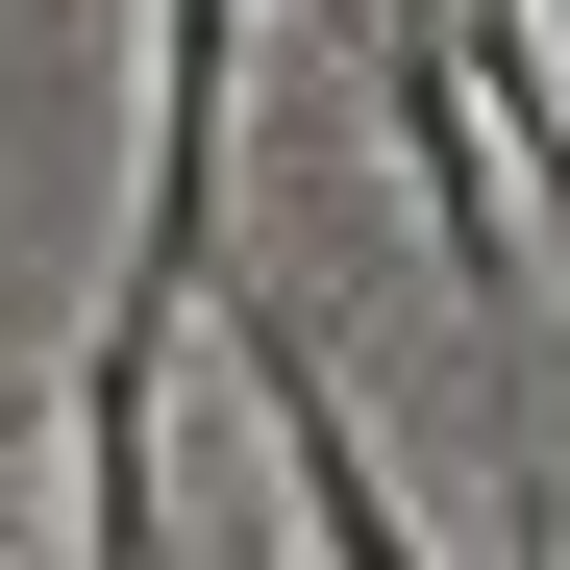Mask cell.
<instances>
[{
	"mask_svg": "<svg viewBox=\"0 0 570 570\" xmlns=\"http://www.w3.org/2000/svg\"><path fill=\"white\" fill-rule=\"evenodd\" d=\"M199 323L248 347V422H273V497H298V546H323V570H422V521H397V471H372V422H347V372H323L298 323H273L248 273H224Z\"/></svg>",
	"mask_w": 570,
	"mask_h": 570,
	"instance_id": "cell-1",
	"label": "cell"
},
{
	"mask_svg": "<svg viewBox=\"0 0 570 570\" xmlns=\"http://www.w3.org/2000/svg\"><path fill=\"white\" fill-rule=\"evenodd\" d=\"M372 125H397L422 224H446V298H471V323H521V248H497V149H471V75H446V50H372Z\"/></svg>",
	"mask_w": 570,
	"mask_h": 570,
	"instance_id": "cell-2",
	"label": "cell"
},
{
	"mask_svg": "<svg viewBox=\"0 0 570 570\" xmlns=\"http://www.w3.org/2000/svg\"><path fill=\"white\" fill-rule=\"evenodd\" d=\"M323 26H347V0H323Z\"/></svg>",
	"mask_w": 570,
	"mask_h": 570,
	"instance_id": "cell-3",
	"label": "cell"
}]
</instances>
